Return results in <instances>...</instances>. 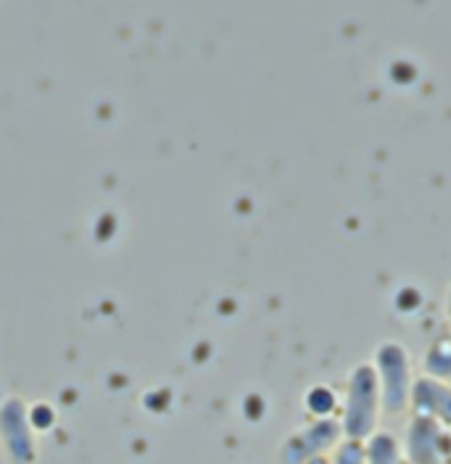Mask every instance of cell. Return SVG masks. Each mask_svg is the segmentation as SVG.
<instances>
[{
	"mask_svg": "<svg viewBox=\"0 0 451 464\" xmlns=\"http://www.w3.org/2000/svg\"><path fill=\"white\" fill-rule=\"evenodd\" d=\"M338 411L343 438L365 443L369 435L377 433L383 404H380V385L369 362H359L357 367H351Z\"/></svg>",
	"mask_w": 451,
	"mask_h": 464,
	"instance_id": "1",
	"label": "cell"
},
{
	"mask_svg": "<svg viewBox=\"0 0 451 464\" xmlns=\"http://www.w3.org/2000/svg\"><path fill=\"white\" fill-rule=\"evenodd\" d=\"M372 370L380 385V404H383V414L398 417L409 409L412 401V385H415V375H412V359L404 343L398 341H383L375 348L372 356Z\"/></svg>",
	"mask_w": 451,
	"mask_h": 464,
	"instance_id": "2",
	"label": "cell"
},
{
	"mask_svg": "<svg viewBox=\"0 0 451 464\" xmlns=\"http://www.w3.org/2000/svg\"><path fill=\"white\" fill-rule=\"evenodd\" d=\"M343 440V430L336 417L311 420L307 428L296 430L280 449L282 464H309L314 459L330 457V451Z\"/></svg>",
	"mask_w": 451,
	"mask_h": 464,
	"instance_id": "3",
	"label": "cell"
},
{
	"mask_svg": "<svg viewBox=\"0 0 451 464\" xmlns=\"http://www.w3.org/2000/svg\"><path fill=\"white\" fill-rule=\"evenodd\" d=\"M401 451L407 464H451V430L423 417H412L404 430Z\"/></svg>",
	"mask_w": 451,
	"mask_h": 464,
	"instance_id": "4",
	"label": "cell"
},
{
	"mask_svg": "<svg viewBox=\"0 0 451 464\" xmlns=\"http://www.w3.org/2000/svg\"><path fill=\"white\" fill-rule=\"evenodd\" d=\"M409 409L412 417H423L451 430V385L433 377H415Z\"/></svg>",
	"mask_w": 451,
	"mask_h": 464,
	"instance_id": "5",
	"label": "cell"
},
{
	"mask_svg": "<svg viewBox=\"0 0 451 464\" xmlns=\"http://www.w3.org/2000/svg\"><path fill=\"white\" fill-rule=\"evenodd\" d=\"M365 459L367 464H407L401 440L388 430H377L365 440Z\"/></svg>",
	"mask_w": 451,
	"mask_h": 464,
	"instance_id": "6",
	"label": "cell"
},
{
	"mask_svg": "<svg viewBox=\"0 0 451 464\" xmlns=\"http://www.w3.org/2000/svg\"><path fill=\"white\" fill-rule=\"evenodd\" d=\"M423 375L451 385V338H438L423 356Z\"/></svg>",
	"mask_w": 451,
	"mask_h": 464,
	"instance_id": "7",
	"label": "cell"
},
{
	"mask_svg": "<svg viewBox=\"0 0 451 464\" xmlns=\"http://www.w3.org/2000/svg\"><path fill=\"white\" fill-rule=\"evenodd\" d=\"M307 401H309V411L314 414V420H330L333 411L340 406V401L336 399V393H333L330 388H325V385L311 388Z\"/></svg>",
	"mask_w": 451,
	"mask_h": 464,
	"instance_id": "8",
	"label": "cell"
},
{
	"mask_svg": "<svg viewBox=\"0 0 451 464\" xmlns=\"http://www.w3.org/2000/svg\"><path fill=\"white\" fill-rule=\"evenodd\" d=\"M328 464H367L365 443L343 438L338 446H336V449L330 451V457H328Z\"/></svg>",
	"mask_w": 451,
	"mask_h": 464,
	"instance_id": "9",
	"label": "cell"
},
{
	"mask_svg": "<svg viewBox=\"0 0 451 464\" xmlns=\"http://www.w3.org/2000/svg\"><path fill=\"white\" fill-rule=\"evenodd\" d=\"M446 319H449V327H451V285L446 290Z\"/></svg>",
	"mask_w": 451,
	"mask_h": 464,
	"instance_id": "10",
	"label": "cell"
},
{
	"mask_svg": "<svg viewBox=\"0 0 451 464\" xmlns=\"http://www.w3.org/2000/svg\"><path fill=\"white\" fill-rule=\"evenodd\" d=\"M309 464H328V457H325V459H314V462H309Z\"/></svg>",
	"mask_w": 451,
	"mask_h": 464,
	"instance_id": "11",
	"label": "cell"
}]
</instances>
